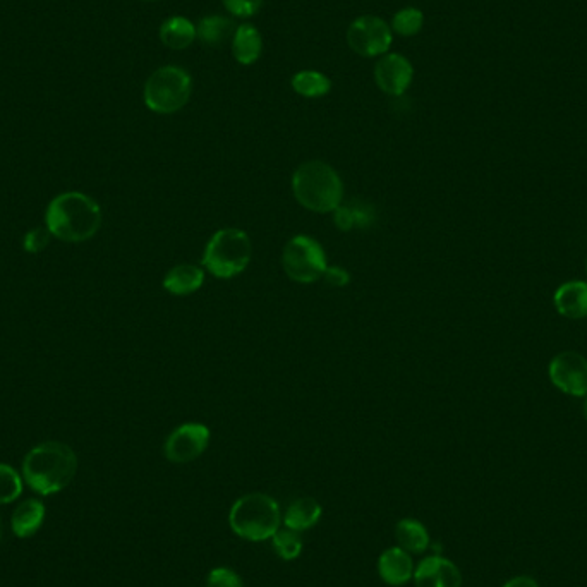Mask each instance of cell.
I'll list each match as a JSON object with an SVG mask.
<instances>
[{
	"instance_id": "cell-11",
	"label": "cell",
	"mask_w": 587,
	"mask_h": 587,
	"mask_svg": "<svg viewBox=\"0 0 587 587\" xmlns=\"http://www.w3.org/2000/svg\"><path fill=\"white\" fill-rule=\"evenodd\" d=\"M414 78V67L409 59L400 54H385L376 62L375 81L378 88L392 95L400 97L406 93Z\"/></svg>"
},
{
	"instance_id": "cell-22",
	"label": "cell",
	"mask_w": 587,
	"mask_h": 587,
	"mask_svg": "<svg viewBox=\"0 0 587 587\" xmlns=\"http://www.w3.org/2000/svg\"><path fill=\"white\" fill-rule=\"evenodd\" d=\"M292 88L297 95L304 98L325 97L332 90V81L328 76L318 71H301L294 74Z\"/></svg>"
},
{
	"instance_id": "cell-23",
	"label": "cell",
	"mask_w": 587,
	"mask_h": 587,
	"mask_svg": "<svg viewBox=\"0 0 587 587\" xmlns=\"http://www.w3.org/2000/svg\"><path fill=\"white\" fill-rule=\"evenodd\" d=\"M335 225L342 230H352L354 227H366L373 222V213L361 203H352V205L339 206L333 212Z\"/></svg>"
},
{
	"instance_id": "cell-31",
	"label": "cell",
	"mask_w": 587,
	"mask_h": 587,
	"mask_svg": "<svg viewBox=\"0 0 587 587\" xmlns=\"http://www.w3.org/2000/svg\"><path fill=\"white\" fill-rule=\"evenodd\" d=\"M502 587H539L538 582L534 581L533 577H527V575H519L510 579L507 584H503Z\"/></svg>"
},
{
	"instance_id": "cell-33",
	"label": "cell",
	"mask_w": 587,
	"mask_h": 587,
	"mask_svg": "<svg viewBox=\"0 0 587 587\" xmlns=\"http://www.w3.org/2000/svg\"><path fill=\"white\" fill-rule=\"evenodd\" d=\"M0 536H2V524H0Z\"/></svg>"
},
{
	"instance_id": "cell-29",
	"label": "cell",
	"mask_w": 587,
	"mask_h": 587,
	"mask_svg": "<svg viewBox=\"0 0 587 587\" xmlns=\"http://www.w3.org/2000/svg\"><path fill=\"white\" fill-rule=\"evenodd\" d=\"M50 230L43 229V227H35V229H31L28 234H26L25 239H23V248L31 255H37V253H42L43 249L47 248L50 243Z\"/></svg>"
},
{
	"instance_id": "cell-32",
	"label": "cell",
	"mask_w": 587,
	"mask_h": 587,
	"mask_svg": "<svg viewBox=\"0 0 587 587\" xmlns=\"http://www.w3.org/2000/svg\"><path fill=\"white\" fill-rule=\"evenodd\" d=\"M584 418H586V421H587V397H586V402H584Z\"/></svg>"
},
{
	"instance_id": "cell-9",
	"label": "cell",
	"mask_w": 587,
	"mask_h": 587,
	"mask_svg": "<svg viewBox=\"0 0 587 587\" xmlns=\"http://www.w3.org/2000/svg\"><path fill=\"white\" fill-rule=\"evenodd\" d=\"M208 443L210 430L205 424L186 423L170 433L164 445V454L174 464H188L203 455Z\"/></svg>"
},
{
	"instance_id": "cell-30",
	"label": "cell",
	"mask_w": 587,
	"mask_h": 587,
	"mask_svg": "<svg viewBox=\"0 0 587 587\" xmlns=\"http://www.w3.org/2000/svg\"><path fill=\"white\" fill-rule=\"evenodd\" d=\"M325 280H327L328 285H332V287H344V285L349 284V273L345 272L344 268L340 267H328L327 272H325Z\"/></svg>"
},
{
	"instance_id": "cell-7",
	"label": "cell",
	"mask_w": 587,
	"mask_h": 587,
	"mask_svg": "<svg viewBox=\"0 0 587 587\" xmlns=\"http://www.w3.org/2000/svg\"><path fill=\"white\" fill-rule=\"evenodd\" d=\"M282 265L289 279L299 284H313L327 272V256L313 237H292L285 244Z\"/></svg>"
},
{
	"instance_id": "cell-17",
	"label": "cell",
	"mask_w": 587,
	"mask_h": 587,
	"mask_svg": "<svg viewBox=\"0 0 587 587\" xmlns=\"http://www.w3.org/2000/svg\"><path fill=\"white\" fill-rule=\"evenodd\" d=\"M205 282V273L196 265H177L164 279V289L174 296H189Z\"/></svg>"
},
{
	"instance_id": "cell-21",
	"label": "cell",
	"mask_w": 587,
	"mask_h": 587,
	"mask_svg": "<svg viewBox=\"0 0 587 587\" xmlns=\"http://www.w3.org/2000/svg\"><path fill=\"white\" fill-rule=\"evenodd\" d=\"M196 31H198V38L205 45H208V47H220L230 37H234L236 28H234V23L229 18H224V16H206V18L201 19L200 23H198Z\"/></svg>"
},
{
	"instance_id": "cell-19",
	"label": "cell",
	"mask_w": 587,
	"mask_h": 587,
	"mask_svg": "<svg viewBox=\"0 0 587 587\" xmlns=\"http://www.w3.org/2000/svg\"><path fill=\"white\" fill-rule=\"evenodd\" d=\"M395 538L402 550L411 555H421L430 546V534L418 519H402L395 526Z\"/></svg>"
},
{
	"instance_id": "cell-34",
	"label": "cell",
	"mask_w": 587,
	"mask_h": 587,
	"mask_svg": "<svg viewBox=\"0 0 587 587\" xmlns=\"http://www.w3.org/2000/svg\"><path fill=\"white\" fill-rule=\"evenodd\" d=\"M586 275H587V261H586Z\"/></svg>"
},
{
	"instance_id": "cell-6",
	"label": "cell",
	"mask_w": 587,
	"mask_h": 587,
	"mask_svg": "<svg viewBox=\"0 0 587 587\" xmlns=\"http://www.w3.org/2000/svg\"><path fill=\"white\" fill-rule=\"evenodd\" d=\"M193 81L179 66H164L148 78L143 91L146 107L157 114H174L189 102Z\"/></svg>"
},
{
	"instance_id": "cell-16",
	"label": "cell",
	"mask_w": 587,
	"mask_h": 587,
	"mask_svg": "<svg viewBox=\"0 0 587 587\" xmlns=\"http://www.w3.org/2000/svg\"><path fill=\"white\" fill-rule=\"evenodd\" d=\"M263 38L253 25H241L232 37V54L239 64L251 66L261 57Z\"/></svg>"
},
{
	"instance_id": "cell-26",
	"label": "cell",
	"mask_w": 587,
	"mask_h": 587,
	"mask_svg": "<svg viewBox=\"0 0 587 587\" xmlns=\"http://www.w3.org/2000/svg\"><path fill=\"white\" fill-rule=\"evenodd\" d=\"M23 479L18 471L7 464H0V505H6L21 497Z\"/></svg>"
},
{
	"instance_id": "cell-13",
	"label": "cell",
	"mask_w": 587,
	"mask_h": 587,
	"mask_svg": "<svg viewBox=\"0 0 587 587\" xmlns=\"http://www.w3.org/2000/svg\"><path fill=\"white\" fill-rule=\"evenodd\" d=\"M414 569L411 553L400 546L388 548L378 558V574L388 586H404L414 577Z\"/></svg>"
},
{
	"instance_id": "cell-5",
	"label": "cell",
	"mask_w": 587,
	"mask_h": 587,
	"mask_svg": "<svg viewBox=\"0 0 587 587\" xmlns=\"http://www.w3.org/2000/svg\"><path fill=\"white\" fill-rule=\"evenodd\" d=\"M253 246L248 234L239 229H222L206 244L203 267L218 279H232L248 268Z\"/></svg>"
},
{
	"instance_id": "cell-18",
	"label": "cell",
	"mask_w": 587,
	"mask_h": 587,
	"mask_svg": "<svg viewBox=\"0 0 587 587\" xmlns=\"http://www.w3.org/2000/svg\"><path fill=\"white\" fill-rule=\"evenodd\" d=\"M196 37H198L196 25L182 16L169 18L164 21V25L160 26V40L170 50L188 49L189 45H193Z\"/></svg>"
},
{
	"instance_id": "cell-10",
	"label": "cell",
	"mask_w": 587,
	"mask_h": 587,
	"mask_svg": "<svg viewBox=\"0 0 587 587\" xmlns=\"http://www.w3.org/2000/svg\"><path fill=\"white\" fill-rule=\"evenodd\" d=\"M550 380L563 394L587 397V359L574 351H565L551 359Z\"/></svg>"
},
{
	"instance_id": "cell-24",
	"label": "cell",
	"mask_w": 587,
	"mask_h": 587,
	"mask_svg": "<svg viewBox=\"0 0 587 587\" xmlns=\"http://www.w3.org/2000/svg\"><path fill=\"white\" fill-rule=\"evenodd\" d=\"M272 545L280 558H284L285 562H291L301 555L303 538L301 533L292 531L289 527H280L279 531L272 536Z\"/></svg>"
},
{
	"instance_id": "cell-12",
	"label": "cell",
	"mask_w": 587,
	"mask_h": 587,
	"mask_svg": "<svg viewBox=\"0 0 587 587\" xmlns=\"http://www.w3.org/2000/svg\"><path fill=\"white\" fill-rule=\"evenodd\" d=\"M416 587H460L462 574L454 562L440 555L424 558L414 569Z\"/></svg>"
},
{
	"instance_id": "cell-25",
	"label": "cell",
	"mask_w": 587,
	"mask_h": 587,
	"mask_svg": "<svg viewBox=\"0 0 587 587\" xmlns=\"http://www.w3.org/2000/svg\"><path fill=\"white\" fill-rule=\"evenodd\" d=\"M424 16L416 7H404L395 13L392 30L400 37H414L423 30Z\"/></svg>"
},
{
	"instance_id": "cell-1",
	"label": "cell",
	"mask_w": 587,
	"mask_h": 587,
	"mask_svg": "<svg viewBox=\"0 0 587 587\" xmlns=\"http://www.w3.org/2000/svg\"><path fill=\"white\" fill-rule=\"evenodd\" d=\"M45 224L52 236L64 243H85L102 225V210L97 201L83 193H62L50 201Z\"/></svg>"
},
{
	"instance_id": "cell-2",
	"label": "cell",
	"mask_w": 587,
	"mask_h": 587,
	"mask_svg": "<svg viewBox=\"0 0 587 587\" xmlns=\"http://www.w3.org/2000/svg\"><path fill=\"white\" fill-rule=\"evenodd\" d=\"M78 471L73 448L61 442L40 443L23 462V478L40 495H54L71 485Z\"/></svg>"
},
{
	"instance_id": "cell-28",
	"label": "cell",
	"mask_w": 587,
	"mask_h": 587,
	"mask_svg": "<svg viewBox=\"0 0 587 587\" xmlns=\"http://www.w3.org/2000/svg\"><path fill=\"white\" fill-rule=\"evenodd\" d=\"M265 0H222L225 9L230 14H234L237 18H251L255 16L261 7H263Z\"/></svg>"
},
{
	"instance_id": "cell-3",
	"label": "cell",
	"mask_w": 587,
	"mask_h": 587,
	"mask_svg": "<svg viewBox=\"0 0 587 587\" xmlns=\"http://www.w3.org/2000/svg\"><path fill=\"white\" fill-rule=\"evenodd\" d=\"M292 191L304 208L316 213L335 212L344 198L339 174L320 160L297 167L292 177Z\"/></svg>"
},
{
	"instance_id": "cell-27",
	"label": "cell",
	"mask_w": 587,
	"mask_h": 587,
	"mask_svg": "<svg viewBox=\"0 0 587 587\" xmlns=\"http://www.w3.org/2000/svg\"><path fill=\"white\" fill-rule=\"evenodd\" d=\"M206 587H244L243 579L237 572L227 567H218L208 574Z\"/></svg>"
},
{
	"instance_id": "cell-4",
	"label": "cell",
	"mask_w": 587,
	"mask_h": 587,
	"mask_svg": "<svg viewBox=\"0 0 587 587\" xmlns=\"http://www.w3.org/2000/svg\"><path fill=\"white\" fill-rule=\"evenodd\" d=\"M230 529L239 538L253 543L272 539L282 524L279 503L265 493H249L239 498L229 514Z\"/></svg>"
},
{
	"instance_id": "cell-8",
	"label": "cell",
	"mask_w": 587,
	"mask_h": 587,
	"mask_svg": "<svg viewBox=\"0 0 587 587\" xmlns=\"http://www.w3.org/2000/svg\"><path fill=\"white\" fill-rule=\"evenodd\" d=\"M392 28L378 16L354 19L347 30V43L361 57H378L392 47Z\"/></svg>"
},
{
	"instance_id": "cell-14",
	"label": "cell",
	"mask_w": 587,
	"mask_h": 587,
	"mask_svg": "<svg viewBox=\"0 0 587 587\" xmlns=\"http://www.w3.org/2000/svg\"><path fill=\"white\" fill-rule=\"evenodd\" d=\"M553 304L560 315L570 320H581L587 316V282L570 280L558 287Z\"/></svg>"
},
{
	"instance_id": "cell-20",
	"label": "cell",
	"mask_w": 587,
	"mask_h": 587,
	"mask_svg": "<svg viewBox=\"0 0 587 587\" xmlns=\"http://www.w3.org/2000/svg\"><path fill=\"white\" fill-rule=\"evenodd\" d=\"M45 521V507L40 500L30 498L21 503L13 514V531L18 538H31Z\"/></svg>"
},
{
	"instance_id": "cell-15",
	"label": "cell",
	"mask_w": 587,
	"mask_h": 587,
	"mask_svg": "<svg viewBox=\"0 0 587 587\" xmlns=\"http://www.w3.org/2000/svg\"><path fill=\"white\" fill-rule=\"evenodd\" d=\"M321 515H323V509L315 498H297L296 502H292L289 509L285 510L282 522L292 531L304 533L320 522Z\"/></svg>"
}]
</instances>
